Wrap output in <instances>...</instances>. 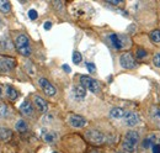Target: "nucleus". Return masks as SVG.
I'll list each match as a JSON object with an SVG mask.
<instances>
[{
  "label": "nucleus",
  "instance_id": "1",
  "mask_svg": "<svg viewBox=\"0 0 160 153\" xmlns=\"http://www.w3.org/2000/svg\"><path fill=\"white\" fill-rule=\"evenodd\" d=\"M138 141H139V135L136 131H128L124 136V141L122 143V147L127 152H134L136 147L138 145Z\"/></svg>",
  "mask_w": 160,
  "mask_h": 153
},
{
  "label": "nucleus",
  "instance_id": "2",
  "mask_svg": "<svg viewBox=\"0 0 160 153\" xmlns=\"http://www.w3.org/2000/svg\"><path fill=\"white\" fill-rule=\"evenodd\" d=\"M80 80H81V85L85 89H88V90H90L92 93H98L100 90V85L95 79H92V78H90L88 76H82L80 78Z\"/></svg>",
  "mask_w": 160,
  "mask_h": 153
},
{
  "label": "nucleus",
  "instance_id": "3",
  "mask_svg": "<svg viewBox=\"0 0 160 153\" xmlns=\"http://www.w3.org/2000/svg\"><path fill=\"white\" fill-rule=\"evenodd\" d=\"M86 137H88L89 141H91L92 143H98V145H100V143H102L105 141V136L101 134L100 131H98V130L88 131L86 132Z\"/></svg>",
  "mask_w": 160,
  "mask_h": 153
},
{
  "label": "nucleus",
  "instance_id": "4",
  "mask_svg": "<svg viewBox=\"0 0 160 153\" xmlns=\"http://www.w3.org/2000/svg\"><path fill=\"white\" fill-rule=\"evenodd\" d=\"M40 85H41V88L43 89V92L47 94L48 96H53V95H56V93H57V90H56V88L47 80V79H44V78H41L40 80Z\"/></svg>",
  "mask_w": 160,
  "mask_h": 153
},
{
  "label": "nucleus",
  "instance_id": "5",
  "mask_svg": "<svg viewBox=\"0 0 160 153\" xmlns=\"http://www.w3.org/2000/svg\"><path fill=\"white\" fill-rule=\"evenodd\" d=\"M120 63L123 68H127V69H131V68L136 67V62L129 53H123L120 58Z\"/></svg>",
  "mask_w": 160,
  "mask_h": 153
},
{
  "label": "nucleus",
  "instance_id": "6",
  "mask_svg": "<svg viewBox=\"0 0 160 153\" xmlns=\"http://www.w3.org/2000/svg\"><path fill=\"white\" fill-rule=\"evenodd\" d=\"M123 120H124L126 125H128V126H136L139 122V116L136 114V113L126 111V114L123 116Z\"/></svg>",
  "mask_w": 160,
  "mask_h": 153
},
{
  "label": "nucleus",
  "instance_id": "7",
  "mask_svg": "<svg viewBox=\"0 0 160 153\" xmlns=\"http://www.w3.org/2000/svg\"><path fill=\"white\" fill-rule=\"evenodd\" d=\"M15 66H16V63H15V61L12 58H0V69L1 71L9 72V71L14 69Z\"/></svg>",
  "mask_w": 160,
  "mask_h": 153
},
{
  "label": "nucleus",
  "instance_id": "8",
  "mask_svg": "<svg viewBox=\"0 0 160 153\" xmlns=\"http://www.w3.org/2000/svg\"><path fill=\"white\" fill-rule=\"evenodd\" d=\"M68 120H69V124L73 127H84L86 125V120L84 117L79 116V115H70Z\"/></svg>",
  "mask_w": 160,
  "mask_h": 153
},
{
  "label": "nucleus",
  "instance_id": "9",
  "mask_svg": "<svg viewBox=\"0 0 160 153\" xmlns=\"http://www.w3.org/2000/svg\"><path fill=\"white\" fill-rule=\"evenodd\" d=\"M15 46H16V48H18V50L30 47V41H28V37H27V36H25V35H20V36H18V38L15 40Z\"/></svg>",
  "mask_w": 160,
  "mask_h": 153
},
{
  "label": "nucleus",
  "instance_id": "10",
  "mask_svg": "<svg viewBox=\"0 0 160 153\" xmlns=\"http://www.w3.org/2000/svg\"><path fill=\"white\" fill-rule=\"evenodd\" d=\"M35 105L40 110L41 113H47L48 111V104L41 98V96H35Z\"/></svg>",
  "mask_w": 160,
  "mask_h": 153
},
{
  "label": "nucleus",
  "instance_id": "11",
  "mask_svg": "<svg viewBox=\"0 0 160 153\" xmlns=\"http://www.w3.org/2000/svg\"><path fill=\"white\" fill-rule=\"evenodd\" d=\"M73 95L77 100H82L86 96V89L82 85H77L73 89Z\"/></svg>",
  "mask_w": 160,
  "mask_h": 153
},
{
  "label": "nucleus",
  "instance_id": "12",
  "mask_svg": "<svg viewBox=\"0 0 160 153\" xmlns=\"http://www.w3.org/2000/svg\"><path fill=\"white\" fill-rule=\"evenodd\" d=\"M20 110H21V113L25 115V116H28V115H31V114H32V111H33L32 104H31L30 101H23V103L21 104Z\"/></svg>",
  "mask_w": 160,
  "mask_h": 153
},
{
  "label": "nucleus",
  "instance_id": "13",
  "mask_svg": "<svg viewBox=\"0 0 160 153\" xmlns=\"http://www.w3.org/2000/svg\"><path fill=\"white\" fill-rule=\"evenodd\" d=\"M42 137H43V140H44L46 142L52 143V142H54V141L57 140V134H56V132H52V131L46 130V131H42Z\"/></svg>",
  "mask_w": 160,
  "mask_h": 153
},
{
  "label": "nucleus",
  "instance_id": "14",
  "mask_svg": "<svg viewBox=\"0 0 160 153\" xmlns=\"http://www.w3.org/2000/svg\"><path fill=\"white\" fill-rule=\"evenodd\" d=\"M126 114V110L121 109V108H113L111 111H110V116L112 119H123V116Z\"/></svg>",
  "mask_w": 160,
  "mask_h": 153
},
{
  "label": "nucleus",
  "instance_id": "15",
  "mask_svg": "<svg viewBox=\"0 0 160 153\" xmlns=\"http://www.w3.org/2000/svg\"><path fill=\"white\" fill-rule=\"evenodd\" d=\"M154 145H157V137H155L154 135L147 137V138L143 141V147H144V148H150V147H153Z\"/></svg>",
  "mask_w": 160,
  "mask_h": 153
},
{
  "label": "nucleus",
  "instance_id": "16",
  "mask_svg": "<svg viewBox=\"0 0 160 153\" xmlns=\"http://www.w3.org/2000/svg\"><path fill=\"white\" fill-rule=\"evenodd\" d=\"M6 95H8V98H9L10 100H15V99H18L19 93H18V90H16L14 87L6 85Z\"/></svg>",
  "mask_w": 160,
  "mask_h": 153
},
{
  "label": "nucleus",
  "instance_id": "17",
  "mask_svg": "<svg viewBox=\"0 0 160 153\" xmlns=\"http://www.w3.org/2000/svg\"><path fill=\"white\" fill-rule=\"evenodd\" d=\"M110 40H111V43H112V46L116 48V50H121L122 48V41L120 40V37L117 36V35H111L110 36Z\"/></svg>",
  "mask_w": 160,
  "mask_h": 153
},
{
  "label": "nucleus",
  "instance_id": "18",
  "mask_svg": "<svg viewBox=\"0 0 160 153\" xmlns=\"http://www.w3.org/2000/svg\"><path fill=\"white\" fill-rule=\"evenodd\" d=\"M0 138H1L2 141H9V140L11 138V131H10L9 129L1 127V129H0Z\"/></svg>",
  "mask_w": 160,
  "mask_h": 153
},
{
  "label": "nucleus",
  "instance_id": "19",
  "mask_svg": "<svg viewBox=\"0 0 160 153\" xmlns=\"http://www.w3.org/2000/svg\"><path fill=\"white\" fill-rule=\"evenodd\" d=\"M11 9V5L9 1H5V0H0V10L2 13H9Z\"/></svg>",
  "mask_w": 160,
  "mask_h": 153
},
{
  "label": "nucleus",
  "instance_id": "20",
  "mask_svg": "<svg viewBox=\"0 0 160 153\" xmlns=\"http://www.w3.org/2000/svg\"><path fill=\"white\" fill-rule=\"evenodd\" d=\"M16 130L20 131V132L26 131V130H27V124H26L23 120H19V121L16 122Z\"/></svg>",
  "mask_w": 160,
  "mask_h": 153
},
{
  "label": "nucleus",
  "instance_id": "21",
  "mask_svg": "<svg viewBox=\"0 0 160 153\" xmlns=\"http://www.w3.org/2000/svg\"><path fill=\"white\" fill-rule=\"evenodd\" d=\"M150 38H152V41H153V42L159 43L160 42V31L159 30H154V31H152V34H150Z\"/></svg>",
  "mask_w": 160,
  "mask_h": 153
},
{
  "label": "nucleus",
  "instance_id": "22",
  "mask_svg": "<svg viewBox=\"0 0 160 153\" xmlns=\"http://www.w3.org/2000/svg\"><path fill=\"white\" fill-rule=\"evenodd\" d=\"M81 59H82L81 55H80L78 51H75V52L73 53V62H74L75 64H79L80 62H81Z\"/></svg>",
  "mask_w": 160,
  "mask_h": 153
},
{
  "label": "nucleus",
  "instance_id": "23",
  "mask_svg": "<svg viewBox=\"0 0 160 153\" xmlns=\"http://www.w3.org/2000/svg\"><path fill=\"white\" fill-rule=\"evenodd\" d=\"M6 114H8V108H6V105H4V104L0 103V117L6 116Z\"/></svg>",
  "mask_w": 160,
  "mask_h": 153
},
{
  "label": "nucleus",
  "instance_id": "24",
  "mask_svg": "<svg viewBox=\"0 0 160 153\" xmlns=\"http://www.w3.org/2000/svg\"><path fill=\"white\" fill-rule=\"evenodd\" d=\"M28 16H30V19L31 20H36L37 19V16H38V14H37L36 10H30V11H28Z\"/></svg>",
  "mask_w": 160,
  "mask_h": 153
},
{
  "label": "nucleus",
  "instance_id": "25",
  "mask_svg": "<svg viewBox=\"0 0 160 153\" xmlns=\"http://www.w3.org/2000/svg\"><path fill=\"white\" fill-rule=\"evenodd\" d=\"M153 63L157 66V67H159L160 68V53H157L154 58H153Z\"/></svg>",
  "mask_w": 160,
  "mask_h": 153
},
{
  "label": "nucleus",
  "instance_id": "26",
  "mask_svg": "<svg viewBox=\"0 0 160 153\" xmlns=\"http://www.w3.org/2000/svg\"><path fill=\"white\" fill-rule=\"evenodd\" d=\"M147 56V51H144V50H138L137 51V57L138 58H143Z\"/></svg>",
  "mask_w": 160,
  "mask_h": 153
},
{
  "label": "nucleus",
  "instance_id": "27",
  "mask_svg": "<svg viewBox=\"0 0 160 153\" xmlns=\"http://www.w3.org/2000/svg\"><path fill=\"white\" fill-rule=\"evenodd\" d=\"M86 67H88V71H89L90 73H94L95 69H96V68H95V64H92V63H88Z\"/></svg>",
  "mask_w": 160,
  "mask_h": 153
},
{
  "label": "nucleus",
  "instance_id": "28",
  "mask_svg": "<svg viewBox=\"0 0 160 153\" xmlns=\"http://www.w3.org/2000/svg\"><path fill=\"white\" fill-rule=\"evenodd\" d=\"M152 148H153V153H160V145H158V143L154 145Z\"/></svg>",
  "mask_w": 160,
  "mask_h": 153
},
{
  "label": "nucleus",
  "instance_id": "29",
  "mask_svg": "<svg viewBox=\"0 0 160 153\" xmlns=\"http://www.w3.org/2000/svg\"><path fill=\"white\" fill-rule=\"evenodd\" d=\"M43 27H44L46 30H49V29L52 27V24H51V22H46V24L43 25Z\"/></svg>",
  "mask_w": 160,
  "mask_h": 153
},
{
  "label": "nucleus",
  "instance_id": "30",
  "mask_svg": "<svg viewBox=\"0 0 160 153\" xmlns=\"http://www.w3.org/2000/svg\"><path fill=\"white\" fill-rule=\"evenodd\" d=\"M110 4H113V5H118L121 3V0H108Z\"/></svg>",
  "mask_w": 160,
  "mask_h": 153
},
{
  "label": "nucleus",
  "instance_id": "31",
  "mask_svg": "<svg viewBox=\"0 0 160 153\" xmlns=\"http://www.w3.org/2000/svg\"><path fill=\"white\" fill-rule=\"evenodd\" d=\"M63 69H64L67 73H69V72H70V67H69V66H67V64H63Z\"/></svg>",
  "mask_w": 160,
  "mask_h": 153
},
{
  "label": "nucleus",
  "instance_id": "32",
  "mask_svg": "<svg viewBox=\"0 0 160 153\" xmlns=\"http://www.w3.org/2000/svg\"><path fill=\"white\" fill-rule=\"evenodd\" d=\"M2 95V88H1V87H0V96Z\"/></svg>",
  "mask_w": 160,
  "mask_h": 153
},
{
  "label": "nucleus",
  "instance_id": "33",
  "mask_svg": "<svg viewBox=\"0 0 160 153\" xmlns=\"http://www.w3.org/2000/svg\"><path fill=\"white\" fill-rule=\"evenodd\" d=\"M91 153H99V152H96V151H95V152H91Z\"/></svg>",
  "mask_w": 160,
  "mask_h": 153
},
{
  "label": "nucleus",
  "instance_id": "34",
  "mask_svg": "<svg viewBox=\"0 0 160 153\" xmlns=\"http://www.w3.org/2000/svg\"><path fill=\"white\" fill-rule=\"evenodd\" d=\"M53 153H58V152H53Z\"/></svg>",
  "mask_w": 160,
  "mask_h": 153
},
{
  "label": "nucleus",
  "instance_id": "35",
  "mask_svg": "<svg viewBox=\"0 0 160 153\" xmlns=\"http://www.w3.org/2000/svg\"><path fill=\"white\" fill-rule=\"evenodd\" d=\"M120 153H123V152H120Z\"/></svg>",
  "mask_w": 160,
  "mask_h": 153
}]
</instances>
